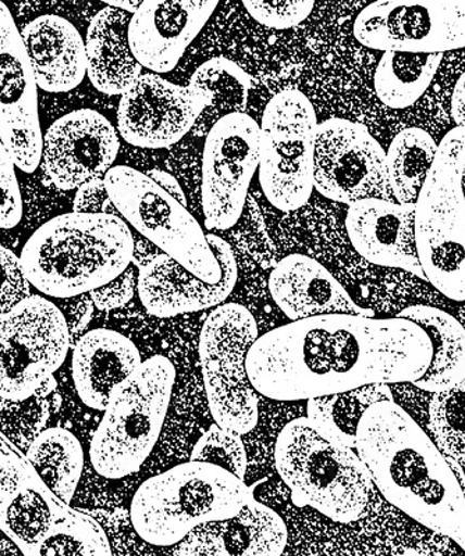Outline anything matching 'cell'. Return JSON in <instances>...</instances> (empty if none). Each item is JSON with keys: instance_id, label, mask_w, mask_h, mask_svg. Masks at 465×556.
<instances>
[{"instance_id": "obj_1", "label": "cell", "mask_w": 465, "mask_h": 556, "mask_svg": "<svg viewBox=\"0 0 465 556\" xmlns=\"http://www.w3.org/2000/svg\"><path fill=\"white\" fill-rule=\"evenodd\" d=\"M430 359L429 337L413 321L326 315L259 337L247 355V374L266 399L309 401L365 386L414 384Z\"/></svg>"}, {"instance_id": "obj_2", "label": "cell", "mask_w": 465, "mask_h": 556, "mask_svg": "<svg viewBox=\"0 0 465 556\" xmlns=\"http://www.w3.org/2000/svg\"><path fill=\"white\" fill-rule=\"evenodd\" d=\"M355 451L389 504L456 541L465 553L464 490L447 456L402 406H370L360 421Z\"/></svg>"}, {"instance_id": "obj_3", "label": "cell", "mask_w": 465, "mask_h": 556, "mask_svg": "<svg viewBox=\"0 0 465 556\" xmlns=\"http://www.w3.org/2000/svg\"><path fill=\"white\" fill-rule=\"evenodd\" d=\"M135 237L121 217L71 212L28 238L22 266L29 285L52 300L90 294L131 265Z\"/></svg>"}, {"instance_id": "obj_4", "label": "cell", "mask_w": 465, "mask_h": 556, "mask_svg": "<svg viewBox=\"0 0 465 556\" xmlns=\"http://www.w3.org/2000/svg\"><path fill=\"white\" fill-rule=\"evenodd\" d=\"M254 494L219 466L187 462L143 481L133 496L130 521L153 547H173L211 521L239 515Z\"/></svg>"}, {"instance_id": "obj_5", "label": "cell", "mask_w": 465, "mask_h": 556, "mask_svg": "<svg viewBox=\"0 0 465 556\" xmlns=\"http://www.w3.org/2000/svg\"><path fill=\"white\" fill-rule=\"evenodd\" d=\"M275 464L299 508L311 506L338 523L364 515L373 479L354 450L325 437L306 417L291 420L275 445Z\"/></svg>"}, {"instance_id": "obj_6", "label": "cell", "mask_w": 465, "mask_h": 556, "mask_svg": "<svg viewBox=\"0 0 465 556\" xmlns=\"http://www.w3.org/2000/svg\"><path fill=\"white\" fill-rule=\"evenodd\" d=\"M465 131L454 127L439 143L415 201V245L425 281L465 301Z\"/></svg>"}, {"instance_id": "obj_7", "label": "cell", "mask_w": 465, "mask_h": 556, "mask_svg": "<svg viewBox=\"0 0 465 556\" xmlns=\"http://www.w3.org/2000/svg\"><path fill=\"white\" fill-rule=\"evenodd\" d=\"M175 380V366L158 355L113 389L90 446L99 476L118 480L141 469L160 440Z\"/></svg>"}, {"instance_id": "obj_8", "label": "cell", "mask_w": 465, "mask_h": 556, "mask_svg": "<svg viewBox=\"0 0 465 556\" xmlns=\"http://www.w3.org/2000/svg\"><path fill=\"white\" fill-rule=\"evenodd\" d=\"M105 187L123 220L162 253L205 282L221 281L219 261L200 223L146 173L128 166L108 172Z\"/></svg>"}, {"instance_id": "obj_9", "label": "cell", "mask_w": 465, "mask_h": 556, "mask_svg": "<svg viewBox=\"0 0 465 556\" xmlns=\"http://www.w3.org/2000/svg\"><path fill=\"white\" fill-rule=\"evenodd\" d=\"M259 337L247 307L224 304L206 317L198 348L211 415L241 435L259 425V400L247 374V355Z\"/></svg>"}, {"instance_id": "obj_10", "label": "cell", "mask_w": 465, "mask_h": 556, "mask_svg": "<svg viewBox=\"0 0 465 556\" xmlns=\"http://www.w3.org/2000/svg\"><path fill=\"white\" fill-rule=\"evenodd\" d=\"M318 117L310 99L286 89L266 104L260 126V184L280 212H294L314 192Z\"/></svg>"}, {"instance_id": "obj_11", "label": "cell", "mask_w": 465, "mask_h": 556, "mask_svg": "<svg viewBox=\"0 0 465 556\" xmlns=\"http://www.w3.org/2000/svg\"><path fill=\"white\" fill-rule=\"evenodd\" d=\"M72 350L59 307L33 294L0 313V399L23 401L61 369Z\"/></svg>"}, {"instance_id": "obj_12", "label": "cell", "mask_w": 465, "mask_h": 556, "mask_svg": "<svg viewBox=\"0 0 465 556\" xmlns=\"http://www.w3.org/2000/svg\"><path fill=\"white\" fill-rule=\"evenodd\" d=\"M314 190L326 200L353 205L393 201L386 151L364 124L330 118L316 130Z\"/></svg>"}, {"instance_id": "obj_13", "label": "cell", "mask_w": 465, "mask_h": 556, "mask_svg": "<svg viewBox=\"0 0 465 556\" xmlns=\"http://www.w3.org/2000/svg\"><path fill=\"white\" fill-rule=\"evenodd\" d=\"M353 34L374 51L435 54L465 48V0L368 4L355 18Z\"/></svg>"}, {"instance_id": "obj_14", "label": "cell", "mask_w": 465, "mask_h": 556, "mask_svg": "<svg viewBox=\"0 0 465 556\" xmlns=\"http://www.w3.org/2000/svg\"><path fill=\"white\" fill-rule=\"evenodd\" d=\"M260 126L246 113L217 122L205 137L201 201L205 226L229 230L240 220L260 167Z\"/></svg>"}, {"instance_id": "obj_15", "label": "cell", "mask_w": 465, "mask_h": 556, "mask_svg": "<svg viewBox=\"0 0 465 556\" xmlns=\"http://www.w3.org/2000/svg\"><path fill=\"white\" fill-rule=\"evenodd\" d=\"M42 138L32 63L13 14L0 2V141L20 170L34 173L41 166Z\"/></svg>"}, {"instance_id": "obj_16", "label": "cell", "mask_w": 465, "mask_h": 556, "mask_svg": "<svg viewBox=\"0 0 465 556\" xmlns=\"http://www.w3.org/2000/svg\"><path fill=\"white\" fill-rule=\"evenodd\" d=\"M211 99L210 93L177 86L160 74H141L118 102V136L137 148L176 146L192 131Z\"/></svg>"}, {"instance_id": "obj_17", "label": "cell", "mask_w": 465, "mask_h": 556, "mask_svg": "<svg viewBox=\"0 0 465 556\" xmlns=\"http://www.w3.org/2000/svg\"><path fill=\"white\" fill-rule=\"evenodd\" d=\"M118 151L117 128L103 114L80 109L58 118L43 134L41 167L59 190H78L105 178Z\"/></svg>"}, {"instance_id": "obj_18", "label": "cell", "mask_w": 465, "mask_h": 556, "mask_svg": "<svg viewBox=\"0 0 465 556\" xmlns=\"http://www.w3.org/2000/svg\"><path fill=\"white\" fill-rule=\"evenodd\" d=\"M206 237L224 269L221 281L215 285L202 281L172 257L160 253L138 270V296L150 315L173 317L224 305L239 278L236 256L221 237Z\"/></svg>"}, {"instance_id": "obj_19", "label": "cell", "mask_w": 465, "mask_h": 556, "mask_svg": "<svg viewBox=\"0 0 465 556\" xmlns=\"http://www.w3.org/2000/svg\"><path fill=\"white\" fill-rule=\"evenodd\" d=\"M66 506L39 478L26 454L0 433V530L27 556Z\"/></svg>"}, {"instance_id": "obj_20", "label": "cell", "mask_w": 465, "mask_h": 556, "mask_svg": "<svg viewBox=\"0 0 465 556\" xmlns=\"http://www.w3.org/2000/svg\"><path fill=\"white\" fill-rule=\"evenodd\" d=\"M217 4L216 0H143L128 26V43L136 61L160 76L172 72Z\"/></svg>"}, {"instance_id": "obj_21", "label": "cell", "mask_w": 465, "mask_h": 556, "mask_svg": "<svg viewBox=\"0 0 465 556\" xmlns=\"http://www.w3.org/2000/svg\"><path fill=\"white\" fill-rule=\"evenodd\" d=\"M345 230L355 252L380 267L425 280L415 245V203L364 200L349 206Z\"/></svg>"}, {"instance_id": "obj_22", "label": "cell", "mask_w": 465, "mask_h": 556, "mask_svg": "<svg viewBox=\"0 0 465 556\" xmlns=\"http://www.w3.org/2000/svg\"><path fill=\"white\" fill-rule=\"evenodd\" d=\"M269 291L291 321L326 315L375 317V312L360 306L325 266L300 253L276 265L269 276Z\"/></svg>"}, {"instance_id": "obj_23", "label": "cell", "mask_w": 465, "mask_h": 556, "mask_svg": "<svg viewBox=\"0 0 465 556\" xmlns=\"http://www.w3.org/2000/svg\"><path fill=\"white\" fill-rule=\"evenodd\" d=\"M287 526L269 506L251 500L235 518L198 526L180 544L179 556H280Z\"/></svg>"}, {"instance_id": "obj_24", "label": "cell", "mask_w": 465, "mask_h": 556, "mask_svg": "<svg viewBox=\"0 0 465 556\" xmlns=\"http://www.w3.org/2000/svg\"><path fill=\"white\" fill-rule=\"evenodd\" d=\"M22 38L39 89L62 93L80 86L87 76L86 41L71 22L43 14L23 28Z\"/></svg>"}, {"instance_id": "obj_25", "label": "cell", "mask_w": 465, "mask_h": 556, "mask_svg": "<svg viewBox=\"0 0 465 556\" xmlns=\"http://www.w3.org/2000/svg\"><path fill=\"white\" fill-rule=\"evenodd\" d=\"M142 364L135 342L121 332L87 331L73 348L72 376L83 404L105 410L113 389Z\"/></svg>"}, {"instance_id": "obj_26", "label": "cell", "mask_w": 465, "mask_h": 556, "mask_svg": "<svg viewBox=\"0 0 465 556\" xmlns=\"http://www.w3.org/2000/svg\"><path fill=\"white\" fill-rule=\"evenodd\" d=\"M131 14L115 8L99 10L87 29V76L99 92L123 96L142 74L128 43Z\"/></svg>"}, {"instance_id": "obj_27", "label": "cell", "mask_w": 465, "mask_h": 556, "mask_svg": "<svg viewBox=\"0 0 465 556\" xmlns=\"http://www.w3.org/2000/svg\"><path fill=\"white\" fill-rule=\"evenodd\" d=\"M398 317L419 326L432 345V359L425 375L414 382L419 390L453 389L465 377V330L456 317L428 305L405 307Z\"/></svg>"}, {"instance_id": "obj_28", "label": "cell", "mask_w": 465, "mask_h": 556, "mask_svg": "<svg viewBox=\"0 0 465 556\" xmlns=\"http://www.w3.org/2000/svg\"><path fill=\"white\" fill-rule=\"evenodd\" d=\"M379 402H395L388 384L365 386L309 400L306 419L335 443L355 450L360 421L365 412Z\"/></svg>"}, {"instance_id": "obj_29", "label": "cell", "mask_w": 465, "mask_h": 556, "mask_svg": "<svg viewBox=\"0 0 465 556\" xmlns=\"http://www.w3.org/2000/svg\"><path fill=\"white\" fill-rule=\"evenodd\" d=\"M26 456L52 493L71 505L84 469V450L77 437L63 427H51L37 437Z\"/></svg>"}, {"instance_id": "obj_30", "label": "cell", "mask_w": 465, "mask_h": 556, "mask_svg": "<svg viewBox=\"0 0 465 556\" xmlns=\"http://www.w3.org/2000/svg\"><path fill=\"white\" fill-rule=\"evenodd\" d=\"M443 56V53L385 52L374 77L376 97L390 109L413 106L432 84Z\"/></svg>"}, {"instance_id": "obj_31", "label": "cell", "mask_w": 465, "mask_h": 556, "mask_svg": "<svg viewBox=\"0 0 465 556\" xmlns=\"http://www.w3.org/2000/svg\"><path fill=\"white\" fill-rule=\"evenodd\" d=\"M187 87L210 93L212 98L210 106L192 128L196 136L206 137L222 118L244 113L249 103L251 77L229 59L214 58L196 70Z\"/></svg>"}, {"instance_id": "obj_32", "label": "cell", "mask_w": 465, "mask_h": 556, "mask_svg": "<svg viewBox=\"0 0 465 556\" xmlns=\"http://www.w3.org/2000/svg\"><path fill=\"white\" fill-rule=\"evenodd\" d=\"M439 143L423 128H405L386 152V166L393 200L415 203L437 156Z\"/></svg>"}, {"instance_id": "obj_33", "label": "cell", "mask_w": 465, "mask_h": 556, "mask_svg": "<svg viewBox=\"0 0 465 556\" xmlns=\"http://www.w3.org/2000/svg\"><path fill=\"white\" fill-rule=\"evenodd\" d=\"M27 556H113L103 526L71 505L58 516L46 539Z\"/></svg>"}, {"instance_id": "obj_34", "label": "cell", "mask_w": 465, "mask_h": 556, "mask_svg": "<svg viewBox=\"0 0 465 556\" xmlns=\"http://www.w3.org/2000/svg\"><path fill=\"white\" fill-rule=\"evenodd\" d=\"M61 406L62 396L54 376L27 400L0 399V433L26 454L37 437L47 430L49 419Z\"/></svg>"}, {"instance_id": "obj_35", "label": "cell", "mask_w": 465, "mask_h": 556, "mask_svg": "<svg viewBox=\"0 0 465 556\" xmlns=\"http://www.w3.org/2000/svg\"><path fill=\"white\" fill-rule=\"evenodd\" d=\"M428 427L440 452L465 465V377L453 389L433 392Z\"/></svg>"}, {"instance_id": "obj_36", "label": "cell", "mask_w": 465, "mask_h": 556, "mask_svg": "<svg viewBox=\"0 0 465 556\" xmlns=\"http://www.w3.org/2000/svg\"><path fill=\"white\" fill-rule=\"evenodd\" d=\"M190 460L219 466L237 479H246L247 451L241 434L219 425H212L200 437L192 448Z\"/></svg>"}, {"instance_id": "obj_37", "label": "cell", "mask_w": 465, "mask_h": 556, "mask_svg": "<svg viewBox=\"0 0 465 556\" xmlns=\"http://www.w3.org/2000/svg\"><path fill=\"white\" fill-rule=\"evenodd\" d=\"M250 16L262 26L274 29H289L300 26L313 12V0L301 2H259V0H246L242 2Z\"/></svg>"}, {"instance_id": "obj_38", "label": "cell", "mask_w": 465, "mask_h": 556, "mask_svg": "<svg viewBox=\"0 0 465 556\" xmlns=\"http://www.w3.org/2000/svg\"><path fill=\"white\" fill-rule=\"evenodd\" d=\"M32 295V285L24 275L20 256L0 245V313L14 309Z\"/></svg>"}, {"instance_id": "obj_39", "label": "cell", "mask_w": 465, "mask_h": 556, "mask_svg": "<svg viewBox=\"0 0 465 556\" xmlns=\"http://www.w3.org/2000/svg\"><path fill=\"white\" fill-rule=\"evenodd\" d=\"M22 192L12 156L0 141V228L10 230L22 222Z\"/></svg>"}, {"instance_id": "obj_40", "label": "cell", "mask_w": 465, "mask_h": 556, "mask_svg": "<svg viewBox=\"0 0 465 556\" xmlns=\"http://www.w3.org/2000/svg\"><path fill=\"white\" fill-rule=\"evenodd\" d=\"M138 270L140 269L131 262V265L115 280L91 291L90 296L97 309L111 312L127 305L137 291Z\"/></svg>"}, {"instance_id": "obj_41", "label": "cell", "mask_w": 465, "mask_h": 556, "mask_svg": "<svg viewBox=\"0 0 465 556\" xmlns=\"http://www.w3.org/2000/svg\"><path fill=\"white\" fill-rule=\"evenodd\" d=\"M52 302L59 307L64 320H66L73 350L78 340L86 334L87 327L92 320L96 305H93L90 294L64 298V300H53Z\"/></svg>"}, {"instance_id": "obj_42", "label": "cell", "mask_w": 465, "mask_h": 556, "mask_svg": "<svg viewBox=\"0 0 465 556\" xmlns=\"http://www.w3.org/2000/svg\"><path fill=\"white\" fill-rule=\"evenodd\" d=\"M73 212L88 215H109L121 217L115 203L109 197L103 178L84 184L78 188L73 201Z\"/></svg>"}, {"instance_id": "obj_43", "label": "cell", "mask_w": 465, "mask_h": 556, "mask_svg": "<svg viewBox=\"0 0 465 556\" xmlns=\"http://www.w3.org/2000/svg\"><path fill=\"white\" fill-rule=\"evenodd\" d=\"M146 174L153 182L158 184L163 191L169 193L172 198H175L177 202L187 207L186 193L183 191L179 181H177L172 174L163 172L161 168H151V170H148Z\"/></svg>"}, {"instance_id": "obj_44", "label": "cell", "mask_w": 465, "mask_h": 556, "mask_svg": "<svg viewBox=\"0 0 465 556\" xmlns=\"http://www.w3.org/2000/svg\"><path fill=\"white\" fill-rule=\"evenodd\" d=\"M450 112H452V118L456 123V127L463 128L465 131V72L458 78L456 87H454Z\"/></svg>"}, {"instance_id": "obj_45", "label": "cell", "mask_w": 465, "mask_h": 556, "mask_svg": "<svg viewBox=\"0 0 465 556\" xmlns=\"http://www.w3.org/2000/svg\"><path fill=\"white\" fill-rule=\"evenodd\" d=\"M0 556H26L14 541L0 530Z\"/></svg>"}, {"instance_id": "obj_46", "label": "cell", "mask_w": 465, "mask_h": 556, "mask_svg": "<svg viewBox=\"0 0 465 556\" xmlns=\"http://www.w3.org/2000/svg\"><path fill=\"white\" fill-rule=\"evenodd\" d=\"M106 7L109 8H115L118 10H123V12H126L128 14H135L138 10V8L141 7L142 2H137V0H106L105 2Z\"/></svg>"}, {"instance_id": "obj_47", "label": "cell", "mask_w": 465, "mask_h": 556, "mask_svg": "<svg viewBox=\"0 0 465 556\" xmlns=\"http://www.w3.org/2000/svg\"><path fill=\"white\" fill-rule=\"evenodd\" d=\"M448 465L450 466V469H452L454 478L457 479L458 484L462 485V489L465 493V470L463 469V465L460 464L456 459L449 458L447 456Z\"/></svg>"}, {"instance_id": "obj_48", "label": "cell", "mask_w": 465, "mask_h": 556, "mask_svg": "<svg viewBox=\"0 0 465 556\" xmlns=\"http://www.w3.org/2000/svg\"><path fill=\"white\" fill-rule=\"evenodd\" d=\"M394 556H420V554L417 553V551H415V549H407V551H405V553L398 554Z\"/></svg>"}, {"instance_id": "obj_49", "label": "cell", "mask_w": 465, "mask_h": 556, "mask_svg": "<svg viewBox=\"0 0 465 556\" xmlns=\"http://www.w3.org/2000/svg\"><path fill=\"white\" fill-rule=\"evenodd\" d=\"M463 191H464V197H465V168H464V173H463Z\"/></svg>"}, {"instance_id": "obj_50", "label": "cell", "mask_w": 465, "mask_h": 556, "mask_svg": "<svg viewBox=\"0 0 465 556\" xmlns=\"http://www.w3.org/2000/svg\"><path fill=\"white\" fill-rule=\"evenodd\" d=\"M465 494V493H464Z\"/></svg>"}]
</instances>
